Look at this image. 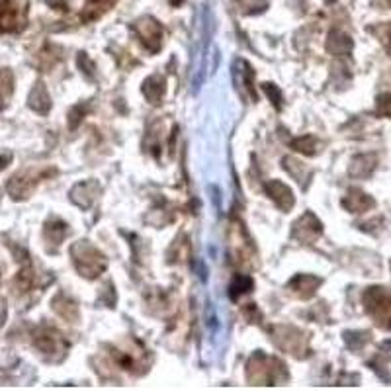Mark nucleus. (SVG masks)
Masks as SVG:
<instances>
[{
    "mask_svg": "<svg viewBox=\"0 0 391 391\" xmlns=\"http://www.w3.org/2000/svg\"><path fill=\"white\" fill-rule=\"evenodd\" d=\"M325 47H327V52L331 53V55L342 57V55H350V53H352L354 43H352V40H350L349 35L344 34V32H340V30H332L331 34H329V37H327Z\"/></svg>",
    "mask_w": 391,
    "mask_h": 391,
    "instance_id": "412c9836",
    "label": "nucleus"
},
{
    "mask_svg": "<svg viewBox=\"0 0 391 391\" xmlns=\"http://www.w3.org/2000/svg\"><path fill=\"white\" fill-rule=\"evenodd\" d=\"M370 32L378 35L383 47H385V49L391 53V22H390V24H383V26L370 28Z\"/></svg>",
    "mask_w": 391,
    "mask_h": 391,
    "instance_id": "473e14b6",
    "label": "nucleus"
},
{
    "mask_svg": "<svg viewBox=\"0 0 391 391\" xmlns=\"http://www.w3.org/2000/svg\"><path fill=\"white\" fill-rule=\"evenodd\" d=\"M114 364L133 375H143L149 370V354L139 340H126L108 347Z\"/></svg>",
    "mask_w": 391,
    "mask_h": 391,
    "instance_id": "f03ea898",
    "label": "nucleus"
},
{
    "mask_svg": "<svg viewBox=\"0 0 391 391\" xmlns=\"http://www.w3.org/2000/svg\"><path fill=\"white\" fill-rule=\"evenodd\" d=\"M263 90L268 94V98L272 100L274 108H276V110H282V92L280 90H278V88H276L274 85H270V83H264Z\"/></svg>",
    "mask_w": 391,
    "mask_h": 391,
    "instance_id": "72a5a7b5",
    "label": "nucleus"
},
{
    "mask_svg": "<svg viewBox=\"0 0 391 391\" xmlns=\"http://www.w3.org/2000/svg\"><path fill=\"white\" fill-rule=\"evenodd\" d=\"M243 315L248 319V323H260L263 321V313L256 309L255 303H248V306L243 307Z\"/></svg>",
    "mask_w": 391,
    "mask_h": 391,
    "instance_id": "c9c22d12",
    "label": "nucleus"
},
{
    "mask_svg": "<svg viewBox=\"0 0 391 391\" xmlns=\"http://www.w3.org/2000/svg\"><path fill=\"white\" fill-rule=\"evenodd\" d=\"M131 32L136 34L139 43L143 45L149 53H159L164 43V28L153 16H141L137 18L131 24Z\"/></svg>",
    "mask_w": 391,
    "mask_h": 391,
    "instance_id": "0eeeda50",
    "label": "nucleus"
},
{
    "mask_svg": "<svg viewBox=\"0 0 391 391\" xmlns=\"http://www.w3.org/2000/svg\"><path fill=\"white\" fill-rule=\"evenodd\" d=\"M366 311L383 329H391V294L383 288H370L364 294Z\"/></svg>",
    "mask_w": 391,
    "mask_h": 391,
    "instance_id": "1a4fd4ad",
    "label": "nucleus"
},
{
    "mask_svg": "<svg viewBox=\"0 0 391 391\" xmlns=\"http://www.w3.org/2000/svg\"><path fill=\"white\" fill-rule=\"evenodd\" d=\"M12 94H14V75L10 68H0V110L6 108Z\"/></svg>",
    "mask_w": 391,
    "mask_h": 391,
    "instance_id": "bb28decb",
    "label": "nucleus"
},
{
    "mask_svg": "<svg viewBox=\"0 0 391 391\" xmlns=\"http://www.w3.org/2000/svg\"><path fill=\"white\" fill-rule=\"evenodd\" d=\"M235 2H237L241 14H245V16L260 14V12H264L266 6H268L266 0H235Z\"/></svg>",
    "mask_w": 391,
    "mask_h": 391,
    "instance_id": "c756f323",
    "label": "nucleus"
},
{
    "mask_svg": "<svg viewBox=\"0 0 391 391\" xmlns=\"http://www.w3.org/2000/svg\"><path fill=\"white\" fill-rule=\"evenodd\" d=\"M28 0H0V34H20L28 26Z\"/></svg>",
    "mask_w": 391,
    "mask_h": 391,
    "instance_id": "423d86ee",
    "label": "nucleus"
},
{
    "mask_svg": "<svg viewBox=\"0 0 391 391\" xmlns=\"http://www.w3.org/2000/svg\"><path fill=\"white\" fill-rule=\"evenodd\" d=\"M55 174H57L55 167H30V169L20 170L8 180L6 192L12 200L22 202V200H28L30 196L34 194V190L40 186V182L52 179Z\"/></svg>",
    "mask_w": 391,
    "mask_h": 391,
    "instance_id": "20e7f679",
    "label": "nucleus"
},
{
    "mask_svg": "<svg viewBox=\"0 0 391 391\" xmlns=\"http://www.w3.org/2000/svg\"><path fill=\"white\" fill-rule=\"evenodd\" d=\"M68 225L59 217H49L43 223V241L47 245L49 253H55L61 247V243L67 239Z\"/></svg>",
    "mask_w": 391,
    "mask_h": 391,
    "instance_id": "2eb2a0df",
    "label": "nucleus"
},
{
    "mask_svg": "<svg viewBox=\"0 0 391 391\" xmlns=\"http://www.w3.org/2000/svg\"><path fill=\"white\" fill-rule=\"evenodd\" d=\"M233 77H235V83L237 86L245 92V96H248L253 102L258 100V94H256L255 86V68L248 65V61L237 59L235 61V68H233Z\"/></svg>",
    "mask_w": 391,
    "mask_h": 391,
    "instance_id": "ddd939ff",
    "label": "nucleus"
},
{
    "mask_svg": "<svg viewBox=\"0 0 391 391\" xmlns=\"http://www.w3.org/2000/svg\"><path fill=\"white\" fill-rule=\"evenodd\" d=\"M53 311L59 315V317H63L65 321H68V323H77L78 317H80L77 301L68 298L67 294H57L53 298Z\"/></svg>",
    "mask_w": 391,
    "mask_h": 391,
    "instance_id": "aec40b11",
    "label": "nucleus"
},
{
    "mask_svg": "<svg viewBox=\"0 0 391 391\" xmlns=\"http://www.w3.org/2000/svg\"><path fill=\"white\" fill-rule=\"evenodd\" d=\"M374 205V200L366 194V192L358 190V188L349 190V194L342 198V207H347L350 213H364L368 212V210H372Z\"/></svg>",
    "mask_w": 391,
    "mask_h": 391,
    "instance_id": "f3484780",
    "label": "nucleus"
},
{
    "mask_svg": "<svg viewBox=\"0 0 391 391\" xmlns=\"http://www.w3.org/2000/svg\"><path fill=\"white\" fill-rule=\"evenodd\" d=\"M88 112H90V102H80L77 106H73V110L68 112V128L77 129Z\"/></svg>",
    "mask_w": 391,
    "mask_h": 391,
    "instance_id": "7c9ffc66",
    "label": "nucleus"
},
{
    "mask_svg": "<svg viewBox=\"0 0 391 391\" xmlns=\"http://www.w3.org/2000/svg\"><path fill=\"white\" fill-rule=\"evenodd\" d=\"M289 145H291V149H296L298 153H303L307 157H313V155L321 151V141L313 136L298 137V139H294Z\"/></svg>",
    "mask_w": 391,
    "mask_h": 391,
    "instance_id": "cd10ccee",
    "label": "nucleus"
},
{
    "mask_svg": "<svg viewBox=\"0 0 391 391\" xmlns=\"http://www.w3.org/2000/svg\"><path fill=\"white\" fill-rule=\"evenodd\" d=\"M34 347L40 350L45 360L49 362H61L67 356L68 342L57 329H53L49 325L37 327L34 331Z\"/></svg>",
    "mask_w": 391,
    "mask_h": 391,
    "instance_id": "39448f33",
    "label": "nucleus"
},
{
    "mask_svg": "<svg viewBox=\"0 0 391 391\" xmlns=\"http://www.w3.org/2000/svg\"><path fill=\"white\" fill-rule=\"evenodd\" d=\"M274 344L288 354H294L296 358H306L309 354L307 349V335L299 331L298 327L289 325H278L272 331Z\"/></svg>",
    "mask_w": 391,
    "mask_h": 391,
    "instance_id": "6e6552de",
    "label": "nucleus"
},
{
    "mask_svg": "<svg viewBox=\"0 0 391 391\" xmlns=\"http://www.w3.org/2000/svg\"><path fill=\"white\" fill-rule=\"evenodd\" d=\"M264 192L270 196L274 204L280 207L282 212H289L296 205V198L288 184H284L282 180H268L264 182Z\"/></svg>",
    "mask_w": 391,
    "mask_h": 391,
    "instance_id": "4468645a",
    "label": "nucleus"
},
{
    "mask_svg": "<svg viewBox=\"0 0 391 391\" xmlns=\"http://www.w3.org/2000/svg\"><path fill=\"white\" fill-rule=\"evenodd\" d=\"M192 256V247H190V241H188L186 235H179L174 239V243L170 245L169 253H167V258H169V264H186Z\"/></svg>",
    "mask_w": 391,
    "mask_h": 391,
    "instance_id": "4be33fe9",
    "label": "nucleus"
},
{
    "mask_svg": "<svg viewBox=\"0 0 391 391\" xmlns=\"http://www.w3.org/2000/svg\"><path fill=\"white\" fill-rule=\"evenodd\" d=\"M141 90H143L145 98L149 102L159 106L162 102V98H164V92H167V78L162 77V75H151L149 78H145Z\"/></svg>",
    "mask_w": 391,
    "mask_h": 391,
    "instance_id": "6ab92c4d",
    "label": "nucleus"
},
{
    "mask_svg": "<svg viewBox=\"0 0 391 391\" xmlns=\"http://www.w3.org/2000/svg\"><path fill=\"white\" fill-rule=\"evenodd\" d=\"M22 263H24V266H22V270H20L16 278H14V289H16V294H26V291H30V289L37 284V276H35L34 266L28 260V256L26 258H22Z\"/></svg>",
    "mask_w": 391,
    "mask_h": 391,
    "instance_id": "5701e85b",
    "label": "nucleus"
},
{
    "mask_svg": "<svg viewBox=\"0 0 391 391\" xmlns=\"http://www.w3.org/2000/svg\"><path fill=\"white\" fill-rule=\"evenodd\" d=\"M229 241H231V256H233V263L241 264H253L256 258L255 245L251 243V239L247 237V231L243 227V223L233 222L229 229Z\"/></svg>",
    "mask_w": 391,
    "mask_h": 391,
    "instance_id": "9d476101",
    "label": "nucleus"
},
{
    "mask_svg": "<svg viewBox=\"0 0 391 391\" xmlns=\"http://www.w3.org/2000/svg\"><path fill=\"white\" fill-rule=\"evenodd\" d=\"M378 114L391 118V94H382L378 96Z\"/></svg>",
    "mask_w": 391,
    "mask_h": 391,
    "instance_id": "f704fd0d",
    "label": "nucleus"
},
{
    "mask_svg": "<svg viewBox=\"0 0 391 391\" xmlns=\"http://www.w3.org/2000/svg\"><path fill=\"white\" fill-rule=\"evenodd\" d=\"M323 235V223L317 219V215L311 212L303 213L291 227V237L301 245H311Z\"/></svg>",
    "mask_w": 391,
    "mask_h": 391,
    "instance_id": "9b49d317",
    "label": "nucleus"
},
{
    "mask_svg": "<svg viewBox=\"0 0 391 391\" xmlns=\"http://www.w3.org/2000/svg\"><path fill=\"white\" fill-rule=\"evenodd\" d=\"M116 2L118 0H86L85 8L80 12V20L86 22V24L94 22V20H98L102 14H106Z\"/></svg>",
    "mask_w": 391,
    "mask_h": 391,
    "instance_id": "b1692460",
    "label": "nucleus"
},
{
    "mask_svg": "<svg viewBox=\"0 0 391 391\" xmlns=\"http://www.w3.org/2000/svg\"><path fill=\"white\" fill-rule=\"evenodd\" d=\"M253 289H255V280L248 274H237V276H233V280L229 284V298L233 301H237L241 296L251 294Z\"/></svg>",
    "mask_w": 391,
    "mask_h": 391,
    "instance_id": "a878e982",
    "label": "nucleus"
},
{
    "mask_svg": "<svg viewBox=\"0 0 391 391\" xmlns=\"http://www.w3.org/2000/svg\"><path fill=\"white\" fill-rule=\"evenodd\" d=\"M28 106L35 112V114H42V116H47L49 110H52V96L47 92V86L43 85L42 80L35 83L32 92H30V98H28Z\"/></svg>",
    "mask_w": 391,
    "mask_h": 391,
    "instance_id": "a211bd4d",
    "label": "nucleus"
},
{
    "mask_svg": "<svg viewBox=\"0 0 391 391\" xmlns=\"http://www.w3.org/2000/svg\"><path fill=\"white\" fill-rule=\"evenodd\" d=\"M45 4L53 10H63V12L67 10V2L65 0H45Z\"/></svg>",
    "mask_w": 391,
    "mask_h": 391,
    "instance_id": "e433bc0d",
    "label": "nucleus"
},
{
    "mask_svg": "<svg viewBox=\"0 0 391 391\" xmlns=\"http://www.w3.org/2000/svg\"><path fill=\"white\" fill-rule=\"evenodd\" d=\"M77 65L78 68L83 71V75H85L86 78L96 80V65L92 63V59H88V55H86V53H78Z\"/></svg>",
    "mask_w": 391,
    "mask_h": 391,
    "instance_id": "2f4dec72",
    "label": "nucleus"
},
{
    "mask_svg": "<svg viewBox=\"0 0 391 391\" xmlns=\"http://www.w3.org/2000/svg\"><path fill=\"white\" fill-rule=\"evenodd\" d=\"M375 162L378 161H375L374 155H360L350 164V176H354V179H368L375 170Z\"/></svg>",
    "mask_w": 391,
    "mask_h": 391,
    "instance_id": "393cba45",
    "label": "nucleus"
},
{
    "mask_svg": "<svg viewBox=\"0 0 391 391\" xmlns=\"http://www.w3.org/2000/svg\"><path fill=\"white\" fill-rule=\"evenodd\" d=\"M247 380L253 385H284L289 382V372L282 360L258 350L248 358Z\"/></svg>",
    "mask_w": 391,
    "mask_h": 391,
    "instance_id": "f257e3e1",
    "label": "nucleus"
},
{
    "mask_svg": "<svg viewBox=\"0 0 391 391\" xmlns=\"http://www.w3.org/2000/svg\"><path fill=\"white\" fill-rule=\"evenodd\" d=\"M321 284H323V280L319 276H313V274H298V276H294L288 282V289L294 296H298V298L309 299L313 298L315 291L319 289Z\"/></svg>",
    "mask_w": 391,
    "mask_h": 391,
    "instance_id": "dca6fc26",
    "label": "nucleus"
},
{
    "mask_svg": "<svg viewBox=\"0 0 391 391\" xmlns=\"http://www.w3.org/2000/svg\"><path fill=\"white\" fill-rule=\"evenodd\" d=\"M170 2V6H172V8H179V6H182V4H184V0H169Z\"/></svg>",
    "mask_w": 391,
    "mask_h": 391,
    "instance_id": "4c0bfd02",
    "label": "nucleus"
},
{
    "mask_svg": "<svg viewBox=\"0 0 391 391\" xmlns=\"http://www.w3.org/2000/svg\"><path fill=\"white\" fill-rule=\"evenodd\" d=\"M282 164H284V169L288 170L289 174L294 176V179L298 180L301 186L306 188V182H309V174H307V167L298 159H294V157H284L282 159Z\"/></svg>",
    "mask_w": 391,
    "mask_h": 391,
    "instance_id": "c85d7f7f",
    "label": "nucleus"
},
{
    "mask_svg": "<svg viewBox=\"0 0 391 391\" xmlns=\"http://www.w3.org/2000/svg\"><path fill=\"white\" fill-rule=\"evenodd\" d=\"M71 260L83 278L94 280L106 270V256L94 247L90 241L80 239L71 245Z\"/></svg>",
    "mask_w": 391,
    "mask_h": 391,
    "instance_id": "7ed1b4c3",
    "label": "nucleus"
},
{
    "mask_svg": "<svg viewBox=\"0 0 391 391\" xmlns=\"http://www.w3.org/2000/svg\"><path fill=\"white\" fill-rule=\"evenodd\" d=\"M102 192V186L98 180H83L71 188V202L80 210H90L98 196Z\"/></svg>",
    "mask_w": 391,
    "mask_h": 391,
    "instance_id": "f8f14e48",
    "label": "nucleus"
}]
</instances>
